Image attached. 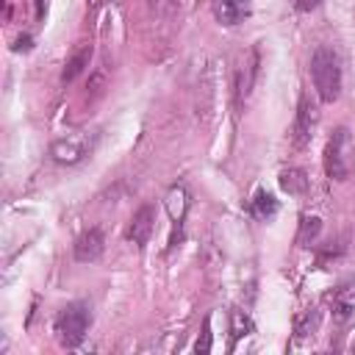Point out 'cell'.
<instances>
[{"mask_svg": "<svg viewBox=\"0 0 355 355\" xmlns=\"http://www.w3.org/2000/svg\"><path fill=\"white\" fill-rule=\"evenodd\" d=\"M311 80L322 103H336L341 94V55L330 44H319L311 55Z\"/></svg>", "mask_w": 355, "mask_h": 355, "instance_id": "cell-1", "label": "cell"}, {"mask_svg": "<svg viewBox=\"0 0 355 355\" xmlns=\"http://www.w3.org/2000/svg\"><path fill=\"white\" fill-rule=\"evenodd\" d=\"M355 166V141L347 128H336L324 147V172L333 180H347Z\"/></svg>", "mask_w": 355, "mask_h": 355, "instance_id": "cell-2", "label": "cell"}, {"mask_svg": "<svg viewBox=\"0 0 355 355\" xmlns=\"http://www.w3.org/2000/svg\"><path fill=\"white\" fill-rule=\"evenodd\" d=\"M92 324V308L86 302H69L55 316V338L61 347H78Z\"/></svg>", "mask_w": 355, "mask_h": 355, "instance_id": "cell-3", "label": "cell"}, {"mask_svg": "<svg viewBox=\"0 0 355 355\" xmlns=\"http://www.w3.org/2000/svg\"><path fill=\"white\" fill-rule=\"evenodd\" d=\"M258 64H261V53L252 44L236 64V75H233V97H236V108H241L255 86V75H258Z\"/></svg>", "mask_w": 355, "mask_h": 355, "instance_id": "cell-4", "label": "cell"}, {"mask_svg": "<svg viewBox=\"0 0 355 355\" xmlns=\"http://www.w3.org/2000/svg\"><path fill=\"white\" fill-rule=\"evenodd\" d=\"M316 122H319V108H316V103L308 94H302L300 105H297V114H294V125H291V144L294 147L311 144Z\"/></svg>", "mask_w": 355, "mask_h": 355, "instance_id": "cell-5", "label": "cell"}, {"mask_svg": "<svg viewBox=\"0 0 355 355\" xmlns=\"http://www.w3.org/2000/svg\"><path fill=\"white\" fill-rule=\"evenodd\" d=\"M89 150H92L89 139H86L83 133H78V136L55 139L53 147H50V155H53L58 164H78V161H83V158L89 155Z\"/></svg>", "mask_w": 355, "mask_h": 355, "instance_id": "cell-6", "label": "cell"}, {"mask_svg": "<svg viewBox=\"0 0 355 355\" xmlns=\"http://www.w3.org/2000/svg\"><path fill=\"white\" fill-rule=\"evenodd\" d=\"M164 205H166V211H169V216L175 222V230H172V239H169V250H175L180 244V236H183L180 230H183V219H186V211H189V194H186V189L183 186H172L166 191V197H164Z\"/></svg>", "mask_w": 355, "mask_h": 355, "instance_id": "cell-7", "label": "cell"}, {"mask_svg": "<svg viewBox=\"0 0 355 355\" xmlns=\"http://www.w3.org/2000/svg\"><path fill=\"white\" fill-rule=\"evenodd\" d=\"M330 313L336 324H347L355 316V280H344L330 294Z\"/></svg>", "mask_w": 355, "mask_h": 355, "instance_id": "cell-8", "label": "cell"}, {"mask_svg": "<svg viewBox=\"0 0 355 355\" xmlns=\"http://www.w3.org/2000/svg\"><path fill=\"white\" fill-rule=\"evenodd\" d=\"M153 227H155V208H153L150 202H144V205L133 214V219H130V225H128V241L141 250V247L150 241Z\"/></svg>", "mask_w": 355, "mask_h": 355, "instance_id": "cell-9", "label": "cell"}, {"mask_svg": "<svg viewBox=\"0 0 355 355\" xmlns=\"http://www.w3.org/2000/svg\"><path fill=\"white\" fill-rule=\"evenodd\" d=\"M103 250H105V236L100 227H89L75 241V258L78 261H97L103 255Z\"/></svg>", "mask_w": 355, "mask_h": 355, "instance_id": "cell-10", "label": "cell"}, {"mask_svg": "<svg viewBox=\"0 0 355 355\" xmlns=\"http://www.w3.org/2000/svg\"><path fill=\"white\" fill-rule=\"evenodd\" d=\"M252 11L250 0H219L216 3V19L222 25H239L241 19H247Z\"/></svg>", "mask_w": 355, "mask_h": 355, "instance_id": "cell-11", "label": "cell"}, {"mask_svg": "<svg viewBox=\"0 0 355 355\" xmlns=\"http://www.w3.org/2000/svg\"><path fill=\"white\" fill-rule=\"evenodd\" d=\"M250 211H252V216H255V219L269 222V219L277 214V200H275L269 191L258 189V191H255V197H252V202H250Z\"/></svg>", "mask_w": 355, "mask_h": 355, "instance_id": "cell-12", "label": "cell"}, {"mask_svg": "<svg viewBox=\"0 0 355 355\" xmlns=\"http://www.w3.org/2000/svg\"><path fill=\"white\" fill-rule=\"evenodd\" d=\"M89 58H92V44H83V47L67 61V67H64V72H61V80H64V83H72V80L89 67Z\"/></svg>", "mask_w": 355, "mask_h": 355, "instance_id": "cell-13", "label": "cell"}, {"mask_svg": "<svg viewBox=\"0 0 355 355\" xmlns=\"http://www.w3.org/2000/svg\"><path fill=\"white\" fill-rule=\"evenodd\" d=\"M280 189L288 191V194H294V197L305 194V191H308V178H305V172H302V169H283V172H280Z\"/></svg>", "mask_w": 355, "mask_h": 355, "instance_id": "cell-14", "label": "cell"}, {"mask_svg": "<svg viewBox=\"0 0 355 355\" xmlns=\"http://www.w3.org/2000/svg\"><path fill=\"white\" fill-rule=\"evenodd\" d=\"M322 230V219L319 216H302L300 219V236H297V244H311Z\"/></svg>", "mask_w": 355, "mask_h": 355, "instance_id": "cell-15", "label": "cell"}, {"mask_svg": "<svg viewBox=\"0 0 355 355\" xmlns=\"http://www.w3.org/2000/svg\"><path fill=\"white\" fill-rule=\"evenodd\" d=\"M252 330V322H250V316L247 313H241V311H233V316H230V341L236 344L241 336H247ZM230 344V347H233Z\"/></svg>", "mask_w": 355, "mask_h": 355, "instance_id": "cell-16", "label": "cell"}, {"mask_svg": "<svg viewBox=\"0 0 355 355\" xmlns=\"http://www.w3.org/2000/svg\"><path fill=\"white\" fill-rule=\"evenodd\" d=\"M103 86H105V69H97V72L89 78V86H86L89 92H86V97L94 100L97 94H103Z\"/></svg>", "mask_w": 355, "mask_h": 355, "instance_id": "cell-17", "label": "cell"}, {"mask_svg": "<svg viewBox=\"0 0 355 355\" xmlns=\"http://www.w3.org/2000/svg\"><path fill=\"white\" fill-rule=\"evenodd\" d=\"M194 352H197V355L211 352V319L202 322V333H200V338H197V344H194Z\"/></svg>", "mask_w": 355, "mask_h": 355, "instance_id": "cell-18", "label": "cell"}, {"mask_svg": "<svg viewBox=\"0 0 355 355\" xmlns=\"http://www.w3.org/2000/svg\"><path fill=\"white\" fill-rule=\"evenodd\" d=\"M28 47H31V39L28 36H19L17 44H14V50H28Z\"/></svg>", "mask_w": 355, "mask_h": 355, "instance_id": "cell-19", "label": "cell"}, {"mask_svg": "<svg viewBox=\"0 0 355 355\" xmlns=\"http://www.w3.org/2000/svg\"><path fill=\"white\" fill-rule=\"evenodd\" d=\"M44 6H47V3H44V0H36V14H39V17H42V14H44Z\"/></svg>", "mask_w": 355, "mask_h": 355, "instance_id": "cell-20", "label": "cell"}]
</instances>
